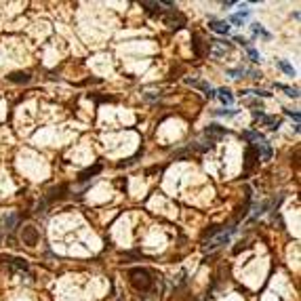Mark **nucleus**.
I'll return each mask as SVG.
<instances>
[{
    "label": "nucleus",
    "mask_w": 301,
    "mask_h": 301,
    "mask_svg": "<svg viewBox=\"0 0 301 301\" xmlns=\"http://www.w3.org/2000/svg\"><path fill=\"white\" fill-rule=\"evenodd\" d=\"M192 47H194V55H196V57H202V55H205V49H202V40H200L198 34H194Z\"/></svg>",
    "instance_id": "nucleus-13"
},
{
    "label": "nucleus",
    "mask_w": 301,
    "mask_h": 301,
    "mask_svg": "<svg viewBox=\"0 0 301 301\" xmlns=\"http://www.w3.org/2000/svg\"><path fill=\"white\" fill-rule=\"evenodd\" d=\"M9 80L15 82V85H26V82H30V74L28 72H13V74H9Z\"/></svg>",
    "instance_id": "nucleus-10"
},
{
    "label": "nucleus",
    "mask_w": 301,
    "mask_h": 301,
    "mask_svg": "<svg viewBox=\"0 0 301 301\" xmlns=\"http://www.w3.org/2000/svg\"><path fill=\"white\" fill-rule=\"evenodd\" d=\"M0 223L4 225V230H13V225L17 223V215H6V217H4V219L0 221Z\"/></svg>",
    "instance_id": "nucleus-15"
},
{
    "label": "nucleus",
    "mask_w": 301,
    "mask_h": 301,
    "mask_svg": "<svg viewBox=\"0 0 301 301\" xmlns=\"http://www.w3.org/2000/svg\"><path fill=\"white\" fill-rule=\"evenodd\" d=\"M6 261L11 263L13 268H17V270H28V263L24 259H15V257H6Z\"/></svg>",
    "instance_id": "nucleus-16"
},
{
    "label": "nucleus",
    "mask_w": 301,
    "mask_h": 301,
    "mask_svg": "<svg viewBox=\"0 0 301 301\" xmlns=\"http://www.w3.org/2000/svg\"><path fill=\"white\" fill-rule=\"evenodd\" d=\"M287 114H289L291 118H295V122H299V112H291V110H289Z\"/></svg>",
    "instance_id": "nucleus-23"
},
{
    "label": "nucleus",
    "mask_w": 301,
    "mask_h": 301,
    "mask_svg": "<svg viewBox=\"0 0 301 301\" xmlns=\"http://www.w3.org/2000/svg\"><path fill=\"white\" fill-rule=\"evenodd\" d=\"M162 21L167 24L171 30H179V28H183L185 26V17L179 11H175V9H171L169 13H164L162 15Z\"/></svg>",
    "instance_id": "nucleus-3"
},
{
    "label": "nucleus",
    "mask_w": 301,
    "mask_h": 301,
    "mask_svg": "<svg viewBox=\"0 0 301 301\" xmlns=\"http://www.w3.org/2000/svg\"><path fill=\"white\" fill-rule=\"evenodd\" d=\"M253 34H257V36H263V38H266V40H270V38H272L268 30H263L259 24H253Z\"/></svg>",
    "instance_id": "nucleus-18"
},
{
    "label": "nucleus",
    "mask_w": 301,
    "mask_h": 301,
    "mask_svg": "<svg viewBox=\"0 0 301 301\" xmlns=\"http://www.w3.org/2000/svg\"><path fill=\"white\" fill-rule=\"evenodd\" d=\"M129 280H131V284L135 289H137L139 293H148L150 289L154 287V278H152V274L148 272V270H144V268H135V270H131L129 272Z\"/></svg>",
    "instance_id": "nucleus-1"
},
{
    "label": "nucleus",
    "mask_w": 301,
    "mask_h": 301,
    "mask_svg": "<svg viewBox=\"0 0 301 301\" xmlns=\"http://www.w3.org/2000/svg\"><path fill=\"white\" fill-rule=\"evenodd\" d=\"M211 42V53H213L215 57H225L228 53H232V49H234V44L228 42V40H209Z\"/></svg>",
    "instance_id": "nucleus-4"
},
{
    "label": "nucleus",
    "mask_w": 301,
    "mask_h": 301,
    "mask_svg": "<svg viewBox=\"0 0 301 301\" xmlns=\"http://www.w3.org/2000/svg\"><path fill=\"white\" fill-rule=\"evenodd\" d=\"M253 148H255V152H257V156H261V160H270V158H272V148H270V144L263 137L255 139Z\"/></svg>",
    "instance_id": "nucleus-6"
},
{
    "label": "nucleus",
    "mask_w": 301,
    "mask_h": 301,
    "mask_svg": "<svg viewBox=\"0 0 301 301\" xmlns=\"http://www.w3.org/2000/svg\"><path fill=\"white\" fill-rule=\"evenodd\" d=\"M278 67H280L282 72H287L289 76H295V70H293V65L289 61H284V59H280V61H278Z\"/></svg>",
    "instance_id": "nucleus-17"
},
{
    "label": "nucleus",
    "mask_w": 301,
    "mask_h": 301,
    "mask_svg": "<svg viewBox=\"0 0 301 301\" xmlns=\"http://www.w3.org/2000/svg\"><path fill=\"white\" fill-rule=\"evenodd\" d=\"M246 53H249V57H251V61H255V63H257V61H261V55H259V53H257V51H255L253 47H246Z\"/></svg>",
    "instance_id": "nucleus-20"
},
{
    "label": "nucleus",
    "mask_w": 301,
    "mask_h": 301,
    "mask_svg": "<svg viewBox=\"0 0 301 301\" xmlns=\"http://www.w3.org/2000/svg\"><path fill=\"white\" fill-rule=\"evenodd\" d=\"M246 19H249V11H240V13H236V15H232V17H230V24L242 26Z\"/></svg>",
    "instance_id": "nucleus-11"
},
{
    "label": "nucleus",
    "mask_w": 301,
    "mask_h": 301,
    "mask_svg": "<svg viewBox=\"0 0 301 301\" xmlns=\"http://www.w3.org/2000/svg\"><path fill=\"white\" fill-rule=\"evenodd\" d=\"M278 89H280V91H284L289 97H299V91H297V89H291V87H284V85H278Z\"/></svg>",
    "instance_id": "nucleus-19"
},
{
    "label": "nucleus",
    "mask_w": 301,
    "mask_h": 301,
    "mask_svg": "<svg viewBox=\"0 0 301 301\" xmlns=\"http://www.w3.org/2000/svg\"><path fill=\"white\" fill-rule=\"evenodd\" d=\"M38 238H40V234L34 225H26L24 232H21V240H24V244H28V246H36L38 244Z\"/></svg>",
    "instance_id": "nucleus-5"
},
{
    "label": "nucleus",
    "mask_w": 301,
    "mask_h": 301,
    "mask_svg": "<svg viewBox=\"0 0 301 301\" xmlns=\"http://www.w3.org/2000/svg\"><path fill=\"white\" fill-rule=\"evenodd\" d=\"M225 133H228V131H225L223 126H219V124H209V126H207V131H205V135H207V137H209L211 141H213L215 137H223Z\"/></svg>",
    "instance_id": "nucleus-7"
},
{
    "label": "nucleus",
    "mask_w": 301,
    "mask_h": 301,
    "mask_svg": "<svg viewBox=\"0 0 301 301\" xmlns=\"http://www.w3.org/2000/svg\"><path fill=\"white\" fill-rule=\"evenodd\" d=\"M261 135L257 131H244V139H259Z\"/></svg>",
    "instance_id": "nucleus-21"
},
{
    "label": "nucleus",
    "mask_w": 301,
    "mask_h": 301,
    "mask_svg": "<svg viewBox=\"0 0 301 301\" xmlns=\"http://www.w3.org/2000/svg\"><path fill=\"white\" fill-rule=\"evenodd\" d=\"M211 30L217 34H228L230 32V26L225 21H211Z\"/></svg>",
    "instance_id": "nucleus-12"
},
{
    "label": "nucleus",
    "mask_w": 301,
    "mask_h": 301,
    "mask_svg": "<svg viewBox=\"0 0 301 301\" xmlns=\"http://www.w3.org/2000/svg\"><path fill=\"white\" fill-rule=\"evenodd\" d=\"M236 232V228H228V230H221L219 234H215L213 238H209V240H205L202 242V249L205 251H215V249H219L221 244H228L230 242V238H232V234Z\"/></svg>",
    "instance_id": "nucleus-2"
},
{
    "label": "nucleus",
    "mask_w": 301,
    "mask_h": 301,
    "mask_svg": "<svg viewBox=\"0 0 301 301\" xmlns=\"http://www.w3.org/2000/svg\"><path fill=\"white\" fill-rule=\"evenodd\" d=\"M217 114H219V116H234V114H236V110H219Z\"/></svg>",
    "instance_id": "nucleus-22"
},
{
    "label": "nucleus",
    "mask_w": 301,
    "mask_h": 301,
    "mask_svg": "<svg viewBox=\"0 0 301 301\" xmlns=\"http://www.w3.org/2000/svg\"><path fill=\"white\" fill-rule=\"evenodd\" d=\"M215 97H219V101L223 105H232V103H234V95H232L230 89H219V91L215 93Z\"/></svg>",
    "instance_id": "nucleus-9"
},
{
    "label": "nucleus",
    "mask_w": 301,
    "mask_h": 301,
    "mask_svg": "<svg viewBox=\"0 0 301 301\" xmlns=\"http://www.w3.org/2000/svg\"><path fill=\"white\" fill-rule=\"evenodd\" d=\"M99 171H101V164H95L93 169H87V171H82L78 179H80V181H85V179H91V177H93V175H97V173H99Z\"/></svg>",
    "instance_id": "nucleus-14"
},
{
    "label": "nucleus",
    "mask_w": 301,
    "mask_h": 301,
    "mask_svg": "<svg viewBox=\"0 0 301 301\" xmlns=\"http://www.w3.org/2000/svg\"><path fill=\"white\" fill-rule=\"evenodd\" d=\"M244 160H246V164H244V169H246V171H251V169H253V164L259 160V156H257V152H255V148H253V146L246 148V156H244Z\"/></svg>",
    "instance_id": "nucleus-8"
}]
</instances>
